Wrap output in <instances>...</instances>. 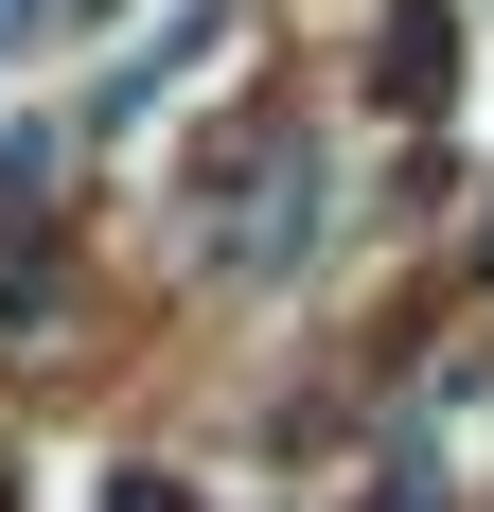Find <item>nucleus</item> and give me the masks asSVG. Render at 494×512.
Returning <instances> with one entry per match:
<instances>
[{"instance_id": "7ed1b4c3", "label": "nucleus", "mask_w": 494, "mask_h": 512, "mask_svg": "<svg viewBox=\"0 0 494 512\" xmlns=\"http://www.w3.org/2000/svg\"><path fill=\"white\" fill-rule=\"evenodd\" d=\"M389 512H424V477H389Z\"/></svg>"}, {"instance_id": "f257e3e1", "label": "nucleus", "mask_w": 494, "mask_h": 512, "mask_svg": "<svg viewBox=\"0 0 494 512\" xmlns=\"http://www.w3.org/2000/svg\"><path fill=\"white\" fill-rule=\"evenodd\" d=\"M442 71H459V36L424 18V0H406V18H389V89H442Z\"/></svg>"}, {"instance_id": "20e7f679", "label": "nucleus", "mask_w": 494, "mask_h": 512, "mask_svg": "<svg viewBox=\"0 0 494 512\" xmlns=\"http://www.w3.org/2000/svg\"><path fill=\"white\" fill-rule=\"evenodd\" d=\"M0 18H18V0H0Z\"/></svg>"}, {"instance_id": "f03ea898", "label": "nucleus", "mask_w": 494, "mask_h": 512, "mask_svg": "<svg viewBox=\"0 0 494 512\" xmlns=\"http://www.w3.org/2000/svg\"><path fill=\"white\" fill-rule=\"evenodd\" d=\"M106 512H195V495H177V477H106Z\"/></svg>"}]
</instances>
